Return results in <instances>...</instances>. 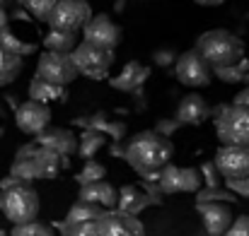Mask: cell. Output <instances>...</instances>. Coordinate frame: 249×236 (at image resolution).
Returning a JSON list of instances; mask_svg holds the SVG:
<instances>
[{"mask_svg": "<svg viewBox=\"0 0 249 236\" xmlns=\"http://www.w3.org/2000/svg\"><path fill=\"white\" fill-rule=\"evenodd\" d=\"M225 186L230 188L232 195H240V198H249V176L245 178H228Z\"/></svg>", "mask_w": 249, "mask_h": 236, "instance_id": "cell-34", "label": "cell"}, {"mask_svg": "<svg viewBox=\"0 0 249 236\" xmlns=\"http://www.w3.org/2000/svg\"><path fill=\"white\" fill-rule=\"evenodd\" d=\"M215 133L223 145H249V106H220Z\"/></svg>", "mask_w": 249, "mask_h": 236, "instance_id": "cell-4", "label": "cell"}, {"mask_svg": "<svg viewBox=\"0 0 249 236\" xmlns=\"http://www.w3.org/2000/svg\"><path fill=\"white\" fill-rule=\"evenodd\" d=\"M174 75H177V79H179L184 87H194V89H196V87H208V84H211L213 70H211V65L198 56V51L191 48V51L177 56V61H174Z\"/></svg>", "mask_w": 249, "mask_h": 236, "instance_id": "cell-9", "label": "cell"}, {"mask_svg": "<svg viewBox=\"0 0 249 236\" xmlns=\"http://www.w3.org/2000/svg\"><path fill=\"white\" fill-rule=\"evenodd\" d=\"M0 44L7 48V51H12V53H17V56H29V53H34L36 51V41L34 39H22V34L17 31V27L12 24H7L5 29H0Z\"/></svg>", "mask_w": 249, "mask_h": 236, "instance_id": "cell-21", "label": "cell"}, {"mask_svg": "<svg viewBox=\"0 0 249 236\" xmlns=\"http://www.w3.org/2000/svg\"><path fill=\"white\" fill-rule=\"evenodd\" d=\"M39 193L27 181H17L0 190V210L12 224H24L39 215Z\"/></svg>", "mask_w": 249, "mask_h": 236, "instance_id": "cell-3", "label": "cell"}, {"mask_svg": "<svg viewBox=\"0 0 249 236\" xmlns=\"http://www.w3.org/2000/svg\"><path fill=\"white\" fill-rule=\"evenodd\" d=\"M107 176V169L99 164V161H92V159H87L83 166V171L78 173V183L85 186V183H92V181H102Z\"/></svg>", "mask_w": 249, "mask_h": 236, "instance_id": "cell-31", "label": "cell"}, {"mask_svg": "<svg viewBox=\"0 0 249 236\" xmlns=\"http://www.w3.org/2000/svg\"><path fill=\"white\" fill-rule=\"evenodd\" d=\"M196 210L208 236H223L232 224V210L225 203H196Z\"/></svg>", "mask_w": 249, "mask_h": 236, "instance_id": "cell-14", "label": "cell"}, {"mask_svg": "<svg viewBox=\"0 0 249 236\" xmlns=\"http://www.w3.org/2000/svg\"><path fill=\"white\" fill-rule=\"evenodd\" d=\"M232 104H235V106H249V84L242 89V92H237V96H235Z\"/></svg>", "mask_w": 249, "mask_h": 236, "instance_id": "cell-39", "label": "cell"}, {"mask_svg": "<svg viewBox=\"0 0 249 236\" xmlns=\"http://www.w3.org/2000/svg\"><path fill=\"white\" fill-rule=\"evenodd\" d=\"M2 135H5V130H2V128H0V140H2Z\"/></svg>", "mask_w": 249, "mask_h": 236, "instance_id": "cell-43", "label": "cell"}, {"mask_svg": "<svg viewBox=\"0 0 249 236\" xmlns=\"http://www.w3.org/2000/svg\"><path fill=\"white\" fill-rule=\"evenodd\" d=\"M211 70H213L215 78L223 79L225 84H237V82H245V73L249 70V61L242 58L235 65H223V68H211Z\"/></svg>", "mask_w": 249, "mask_h": 236, "instance_id": "cell-27", "label": "cell"}, {"mask_svg": "<svg viewBox=\"0 0 249 236\" xmlns=\"http://www.w3.org/2000/svg\"><path fill=\"white\" fill-rule=\"evenodd\" d=\"M29 99L41 101V104H51V101H63L66 99V87L61 84H51L46 79L34 78L29 82Z\"/></svg>", "mask_w": 249, "mask_h": 236, "instance_id": "cell-23", "label": "cell"}, {"mask_svg": "<svg viewBox=\"0 0 249 236\" xmlns=\"http://www.w3.org/2000/svg\"><path fill=\"white\" fill-rule=\"evenodd\" d=\"M245 82H247V84H249V70H247V73H245Z\"/></svg>", "mask_w": 249, "mask_h": 236, "instance_id": "cell-42", "label": "cell"}, {"mask_svg": "<svg viewBox=\"0 0 249 236\" xmlns=\"http://www.w3.org/2000/svg\"><path fill=\"white\" fill-rule=\"evenodd\" d=\"M158 188L162 195H174V193H196L203 181H201V173L191 166H174V164H167L158 171Z\"/></svg>", "mask_w": 249, "mask_h": 236, "instance_id": "cell-6", "label": "cell"}, {"mask_svg": "<svg viewBox=\"0 0 249 236\" xmlns=\"http://www.w3.org/2000/svg\"><path fill=\"white\" fill-rule=\"evenodd\" d=\"M148 78H150V68H148V65H143L141 61H128L116 78L109 79V84H111L114 89H119V92L133 94V92L143 89V84H145Z\"/></svg>", "mask_w": 249, "mask_h": 236, "instance_id": "cell-17", "label": "cell"}, {"mask_svg": "<svg viewBox=\"0 0 249 236\" xmlns=\"http://www.w3.org/2000/svg\"><path fill=\"white\" fill-rule=\"evenodd\" d=\"M150 205V200H148V195L143 193V190H138L136 186H124L121 190H119V195H116V207H119V212H124V215H138L141 210H145Z\"/></svg>", "mask_w": 249, "mask_h": 236, "instance_id": "cell-20", "label": "cell"}, {"mask_svg": "<svg viewBox=\"0 0 249 236\" xmlns=\"http://www.w3.org/2000/svg\"><path fill=\"white\" fill-rule=\"evenodd\" d=\"M94 224H97V236H145L143 224L133 215L124 212L104 210L102 217L94 220Z\"/></svg>", "mask_w": 249, "mask_h": 236, "instance_id": "cell-13", "label": "cell"}, {"mask_svg": "<svg viewBox=\"0 0 249 236\" xmlns=\"http://www.w3.org/2000/svg\"><path fill=\"white\" fill-rule=\"evenodd\" d=\"M46 51H56V53H73V48L80 44L78 41V31H66V29H49L44 34Z\"/></svg>", "mask_w": 249, "mask_h": 236, "instance_id": "cell-22", "label": "cell"}, {"mask_svg": "<svg viewBox=\"0 0 249 236\" xmlns=\"http://www.w3.org/2000/svg\"><path fill=\"white\" fill-rule=\"evenodd\" d=\"M32 161H34V169H36V178H56L71 161L68 157H61L46 147H36L34 155H32Z\"/></svg>", "mask_w": 249, "mask_h": 236, "instance_id": "cell-19", "label": "cell"}, {"mask_svg": "<svg viewBox=\"0 0 249 236\" xmlns=\"http://www.w3.org/2000/svg\"><path fill=\"white\" fill-rule=\"evenodd\" d=\"M0 236H5V234H2V232H0Z\"/></svg>", "mask_w": 249, "mask_h": 236, "instance_id": "cell-44", "label": "cell"}, {"mask_svg": "<svg viewBox=\"0 0 249 236\" xmlns=\"http://www.w3.org/2000/svg\"><path fill=\"white\" fill-rule=\"evenodd\" d=\"M12 236H53V227L32 220V222H24V224H15Z\"/></svg>", "mask_w": 249, "mask_h": 236, "instance_id": "cell-29", "label": "cell"}, {"mask_svg": "<svg viewBox=\"0 0 249 236\" xmlns=\"http://www.w3.org/2000/svg\"><path fill=\"white\" fill-rule=\"evenodd\" d=\"M196 200L198 203H225V205H230V203H237V195H232L230 190L218 186V188H198Z\"/></svg>", "mask_w": 249, "mask_h": 236, "instance_id": "cell-28", "label": "cell"}, {"mask_svg": "<svg viewBox=\"0 0 249 236\" xmlns=\"http://www.w3.org/2000/svg\"><path fill=\"white\" fill-rule=\"evenodd\" d=\"M89 17H92V7L87 0H58V5L49 15V27L66 29V31H80Z\"/></svg>", "mask_w": 249, "mask_h": 236, "instance_id": "cell-8", "label": "cell"}, {"mask_svg": "<svg viewBox=\"0 0 249 236\" xmlns=\"http://www.w3.org/2000/svg\"><path fill=\"white\" fill-rule=\"evenodd\" d=\"M177 128H179V123H177V121H165V118H162V121H158V126H155V133H160V135L169 138V135H172Z\"/></svg>", "mask_w": 249, "mask_h": 236, "instance_id": "cell-38", "label": "cell"}, {"mask_svg": "<svg viewBox=\"0 0 249 236\" xmlns=\"http://www.w3.org/2000/svg\"><path fill=\"white\" fill-rule=\"evenodd\" d=\"M102 212H104V207H99V205H89V203H75L71 210H68V215H66V222L63 224H83V222H94V220H99L102 217Z\"/></svg>", "mask_w": 249, "mask_h": 236, "instance_id": "cell-25", "label": "cell"}, {"mask_svg": "<svg viewBox=\"0 0 249 236\" xmlns=\"http://www.w3.org/2000/svg\"><path fill=\"white\" fill-rule=\"evenodd\" d=\"M194 2H198V5H206V7H215V5H223L225 0H194Z\"/></svg>", "mask_w": 249, "mask_h": 236, "instance_id": "cell-40", "label": "cell"}, {"mask_svg": "<svg viewBox=\"0 0 249 236\" xmlns=\"http://www.w3.org/2000/svg\"><path fill=\"white\" fill-rule=\"evenodd\" d=\"M198 173H201V181L206 183V188H218V186H220V173H218V169L213 166V161H206Z\"/></svg>", "mask_w": 249, "mask_h": 236, "instance_id": "cell-33", "label": "cell"}, {"mask_svg": "<svg viewBox=\"0 0 249 236\" xmlns=\"http://www.w3.org/2000/svg\"><path fill=\"white\" fill-rule=\"evenodd\" d=\"M80 31H83V41L107 51H114L121 44V27L109 15H92Z\"/></svg>", "mask_w": 249, "mask_h": 236, "instance_id": "cell-10", "label": "cell"}, {"mask_svg": "<svg viewBox=\"0 0 249 236\" xmlns=\"http://www.w3.org/2000/svg\"><path fill=\"white\" fill-rule=\"evenodd\" d=\"M102 133L109 135V138H114V142H121V140L126 138V123H124V121H109Z\"/></svg>", "mask_w": 249, "mask_h": 236, "instance_id": "cell-36", "label": "cell"}, {"mask_svg": "<svg viewBox=\"0 0 249 236\" xmlns=\"http://www.w3.org/2000/svg\"><path fill=\"white\" fill-rule=\"evenodd\" d=\"M213 166L225 181L249 176V145H223L215 152Z\"/></svg>", "mask_w": 249, "mask_h": 236, "instance_id": "cell-11", "label": "cell"}, {"mask_svg": "<svg viewBox=\"0 0 249 236\" xmlns=\"http://www.w3.org/2000/svg\"><path fill=\"white\" fill-rule=\"evenodd\" d=\"M63 236H97V224L94 222H83V224H61Z\"/></svg>", "mask_w": 249, "mask_h": 236, "instance_id": "cell-32", "label": "cell"}, {"mask_svg": "<svg viewBox=\"0 0 249 236\" xmlns=\"http://www.w3.org/2000/svg\"><path fill=\"white\" fill-rule=\"evenodd\" d=\"M208 116H211L208 101H206L201 94L191 92V94H186V96L177 104L174 121H177L179 126H201Z\"/></svg>", "mask_w": 249, "mask_h": 236, "instance_id": "cell-16", "label": "cell"}, {"mask_svg": "<svg viewBox=\"0 0 249 236\" xmlns=\"http://www.w3.org/2000/svg\"><path fill=\"white\" fill-rule=\"evenodd\" d=\"M36 145L39 147H46L61 157H71L78 152V138L73 130L68 128H46L36 135Z\"/></svg>", "mask_w": 249, "mask_h": 236, "instance_id": "cell-15", "label": "cell"}, {"mask_svg": "<svg viewBox=\"0 0 249 236\" xmlns=\"http://www.w3.org/2000/svg\"><path fill=\"white\" fill-rule=\"evenodd\" d=\"M196 51L211 68H223L245 58V41L228 29H211L198 36Z\"/></svg>", "mask_w": 249, "mask_h": 236, "instance_id": "cell-2", "label": "cell"}, {"mask_svg": "<svg viewBox=\"0 0 249 236\" xmlns=\"http://www.w3.org/2000/svg\"><path fill=\"white\" fill-rule=\"evenodd\" d=\"M15 123L22 133L27 135H39L41 130H46L51 126V109L49 104H41V101H24L17 106L15 111Z\"/></svg>", "mask_w": 249, "mask_h": 236, "instance_id": "cell-12", "label": "cell"}, {"mask_svg": "<svg viewBox=\"0 0 249 236\" xmlns=\"http://www.w3.org/2000/svg\"><path fill=\"white\" fill-rule=\"evenodd\" d=\"M223 236H249V215H242V217L232 220V224L228 227V232Z\"/></svg>", "mask_w": 249, "mask_h": 236, "instance_id": "cell-35", "label": "cell"}, {"mask_svg": "<svg viewBox=\"0 0 249 236\" xmlns=\"http://www.w3.org/2000/svg\"><path fill=\"white\" fill-rule=\"evenodd\" d=\"M107 145V135L99 133V130H85L83 135L78 138V155L87 161L92 159L102 147Z\"/></svg>", "mask_w": 249, "mask_h": 236, "instance_id": "cell-26", "label": "cell"}, {"mask_svg": "<svg viewBox=\"0 0 249 236\" xmlns=\"http://www.w3.org/2000/svg\"><path fill=\"white\" fill-rule=\"evenodd\" d=\"M71 58L75 63L78 75H85L89 79H107L111 73V65H114V51L99 48V46L87 44V41H80L73 48Z\"/></svg>", "mask_w": 249, "mask_h": 236, "instance_id": "cell-5", "label": "cell"}, {"mask_svg": "<svg viewBox=\"0 0 249 236\" xmlns=\"http://www.w3.org/2000/svg\"><path fill=\"white\" fill-rule=\"evenodd\" d=\"M22 65H24L22 56L7 51V48L0 44V84L15 82V79L19 78V73H22Z\"/></svg>", "mask_w": 249, "mask_h": 236, "instance_id": "cell-24", "label": "cell"}, {"mask_svg": "<svg viewBox=\"0 0 249 236\" xmlns=\"http://www.w3.org/2000/svg\"><path fill=\"white\" fill-rule=\"evenodd\" d=\"M153 61H155V65L167 68V65H172V63L177 61V56H174V51H169V48H160V51H155Z\"/></svg>", "mask_w": 249, "mask_h": 236, "instance_id": "cell-37", "label": "cell"}, {"mask_svg": "<svg viewBox=\"0 0 249 236\" xmlns=\"http://www.w3.org/2000/svg\"><path fill=\"white\" fill-rule=\"evenodd\" d=\"M36 78L46 79L51 84H71L73 79L78 78V70H75V63L71 58V53H56V51H44L39 56V63H36Z\"/></svg>", "mask_w": 249, "mask_h": 236, "instance_id": "cell-7", "label": "cell"}, {"mask_svg": "<svg viewBox=\"0 0 249 236\" xmlns=\"http://www.w3.org/2000/svg\"><path fill=\"white\" fill-rule=\"evenodd\" d=\"M7 27V17H5V12L0 10V29H5Z\"/></svg>", "mask_w": 249, "mask_h": 236, "instance_id": "cell-41", "label": "cell"}, {"mask_svg": "<svg viewBox=\"0 0 249 236\" xmlns=\"http://www.w3.org/2000/svg\"><path fill=\"white\" fill-rule=\"evenodd\" d=\"M174 155V147L169 142V138L155 133V130H143L136 133L124 150V159L131 164V169H136L141 176L148 173H158L162 166L169 164V159Z\"/></svg>", "mask_w": 249, "mask_h": 236, "instance_id": "cell-1", "label": "cell"}, {"mask_svg": "<svg viewBox=\"0 0 249 236\" xmlns=\"http://www.w3.org/2000/svg\"><path fill=\"white\" fill-rule=\"evenodd\" d=\"M116 195H119V190H116L111 183H107V181L102 178V181H92V183L80 186L78 200H80V203H89V205H99V207L111 210V207H116Z\"/></svg>", "mask_w": 249, "mask_h": 236, "instance_id": "cell-18", "label": "cell"}, {"mask_svg": "<svg viewBox=\"0 0 249 236\" xmlns=\"http://www.w3.org/2000/svg\"><path fill=\"white\" fill-rule=\"evenodd\" d=\"M22 5H24V10L32 12L39 22H49V15H51V10L58 5V0H22Z\"/></svg>", "mask_w": 249, "mask_h": 236, "instance_id": "cell-30", "label": "cell"}]
</instances>
